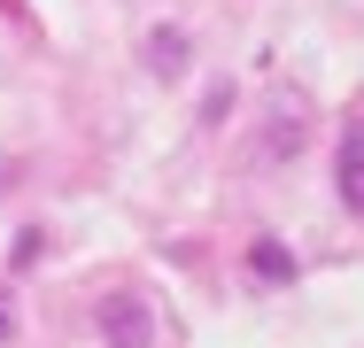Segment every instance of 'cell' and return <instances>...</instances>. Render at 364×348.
I'll list each match as a JSON object with an SVG mask.
<instances>
[{"instance_id":"6da1fadb","label":"cell","mask_w":364,"mask_h":348,"mask_svg":"<svg viewBox=\"0 0 364 348\" xmlns=\"http://www.w3.org/2000/svg\"><path fill=\"white\" fill-rule=\"evenodd\" d=\"M93 325H101L109 348H147V341H155V317H147L140 294H109V302L93 310Z\"/></svg>"},{"instance_id":"7a4b0ae2","label":"cell","mask_w":364,"mask_h":348,"mask_svg":"<svg viewBox=\"0 0 364 348\" xmlns=\"http://www.w3.org/2000/svg\"><path fill=\"white\" fill-rule=\"evenodd\" d=\"M186 55H194V47H186L178 23H155V31L140 39V62L155 70V77H186Z\"/></svg>"},{"instance_id":"3957f363","label":"cell","mask_w":364,"mask_h":348,"mask_svg":"<svg viewBox=\"0 0 364 348\" xmlns=\"http://www.w3.org/2000/svg\"><path fill=\"white\" fill-rule=\"evenodd\" d=\"M341 202L364 209V124H349V139H341Z\"/></svg>"},{"instance_id":"277c9868","label":"cell","mask_w":364,"mask_h":348,"mask_svg":"<svg viewBox=\"0 0 364 348\" xmlns=\"http://www.w3.org/2000/svg\"><path fill=\"white\" fill-rule=\"evenodd\" d=\"M248 263H256V278H287V271H294V256L279 248V240H256V248H248Z\"/></svg>"},{"instance_id":"5b68a950","label":"cell","mask_w":364,"mask_h":348,"mask_svg":"<svg viewBox=\"0 0 364 348\" xmlns=\"http://www.w3.org/2000/svg\"><path fill=\"white\" fill-rule=\"evenodd\" d=\"M39 256H47V232H39V224H23V232H16V248H8V271H31Z\"/></svg>"},{"instance_id":"8992f818","label":"cell","mask_w":364,"mask_h":348,"mask_svg":"<svg viewBox=\"0 0 364 348\" xmlns=\"http://www.w3.org/2000/svg\"><path fill=\"white\" fill-rule=\"evenodd\" d=\"M264 147H272V155H294V147H302V124H294V116H272V139H264Z\"/></svg>"},{"instance_id":"52a82bcc","label":"cell","mask_w":364,"mask_h":348,"mask_svg":"<svg viewBox=\"0 0 364 348\" xmlns=\"http://www.w3.org/2000/svg\"><path fill=\"white\" fill-rule=\"evenodd\" d=\"M16 333V302H8V286H0V341Z\"/></svg>"}]
</instances>
